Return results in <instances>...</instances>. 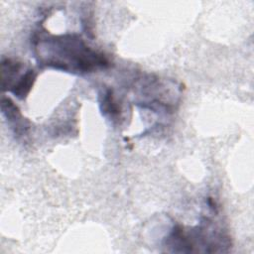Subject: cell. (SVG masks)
<instances>
[{
    "mask_svg": "<svg viewBox=\"0 0 254 254\" xmlns=\"http://www.w3.org/2000/svg\"><path fill=\"white\" fill-rule=\"evenodd\" d=\"M33 43L38 62L48 67L89 73L109 65L103 54L90 49L76 34H40L34 37Z\"/></svg>",
    "mask_w": 254,
    "mask_h": 254,
    "instance_id": "obj_1",
    "label": "cell"
},
{
    "mask_svg": "<svg viewBox=\"0 0 254 254\" xmlns=\"http://www.w3.org/2000/svg\"><path fill=\"white\" fill-rule=\"evenodd\" d=\"M23 64L11 59H5L1 62V79L4 90H10L22 74H19Z\"/></svg>",
    "mask_w": 254,
    "mask_h": 254,
    "instance_id": "obj_2",
    "label": "cell"
},
{
    "mask_svg": "<svg viewBox=\"0 0 254 254\" xmlns=\"http://www.w3.org/2000/svg\"><path fill=\"white\" fill-rule=\"evenodd\" d=\"M1 109L3 115L7 118V120L12 123V128L15 130V134L25 133V126H23V117L18 109V107L14 104V102L7 97H3L1 101Z\"/></svg>",
    "mask_w": 254,
    "mask_h": 254,
    "instance_id": "obj_3",
    "label": "cell"
},
{
    "mask_svg": "<svg viewBox=\"0 0 254 254\" xmlns=\"http://www.w3.org/2000/svg\"><path fill=\"white\" fill-rule=\"evenodd\" d=\"M35 79H36L35 71L33 69L29 68L20 76V78L12 86L10 91L18 98L23 99L30 92V90L35 82Z\"/></svg>",
    "mask_w": 254,
    "mask_h": 254,
    "instance_id": "obj_4",
    "label": "cell"
},
{
    "mask_svg": "<svg viewBox=\"0 0 254 254\" xmlns=\"http://www.w3.org/2000/svg\"><path fill=\"white\" fill-rule=\"evenodd\" d=\"M100 106H101V110L103 111V114L105 116L108 115L112 119L116 118L120 114L119 106L115 101L113 94L110 90H106V92H104L101 95Z\"/></svg>",
    "mask_w": 254,
    "mask_h": 254,
    "instance_id": "obj_5",
    "label": "cell"
}]
</instances>
